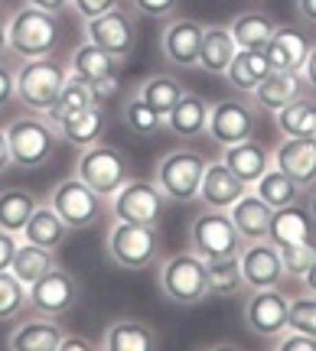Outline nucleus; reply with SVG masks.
Returning <instances> with one entry per match:
<instances>
[{
	"instance_id": "1",
	"label": "nucleus",
	"mask_w": 316,
	"mask_h": 351,
	"mask_svg": "<svg viewBox=\"0 0 316 351\" xmlns=\"http://www.w3.org/2000/svg\"><path fill=\"white\" fill-rule=\"evenodd\" d=\"M7 43H10V56L23 59V62L56 56L59 43H63L59 13H46L30 3H23L20 10H10L7 13Z\"/></svg>"
},
{
	"instance_id": "2",
	"label": "nucleus",
	"mask_w": 316,
	"mask_h": 351,
	"mask_svg": "<svg viewBox=\"0 0 316 351\" xmlns=\"http://www.w3.org/2000/svg\"><path fill=\"white\" fill-rule=\"evenodd\" d=\"M3 134L10 140L13 166L16 169H43L56 156V147L63 143L56 127L43 117V114H26V117H13L3 127Z\"/></svg>"
},
{
	"instance_id": "3",
	"label": "nucleus",
	"mask_w": 316,
	"mask_h": 351,
	"mask_svg": "<svg viewBox=\"0 0 316 351\" xmlns=\"http://www.w3.org/2000/svg\"><path fill=\"white\" fill-rule=\"evenodd\" d=\"M157 287L177 306H199V302L209 300V263L196 251L173 254L160 267Z\"/></svg>"
},
{
	"instance_id": "4",
	"label": "nucleus",
	"mask_w": 316,
	"mask_h": 351,
	"mask_svg": "<svg viewBox=\"0 0 316 351\" xmlns=\"http://www.w3.org/2000/svg\"><path fill=\"white\" fill-rule=\"evenodd\" d=\"M163 247L160 228L134 225V221H114L104 234V251L121 270H147L157 263Z\"/></svg>"
},
{
	"instance_id": "5",
	"label": "nucleus",
	"mask_w": 316,
	"mask_h": 351,
	"mask_svg": "<svg viewBox=\"0 0 316 351\" xmlns=\"http://www.w3.org/2000/svg\"><path fill=\"white\" fill-rule=\"evenodd\" d=\"M65 75H69V65H63L56 56L26 59L16 69V101L23 104L26 111L46 114L59 98Z\"/></svg>"
},
{
	"instance_id": "6",
	"label": "nucleus",
	"mask_w": 316,
	"mask_h": 351,
	"mask_svg": "<svg viewBox=\"0 0 316 351\" xmlns=\"http://www.w3.org/2000/svg\"><path fill=\"white\" fill-rule=\"evenodd\" d=\"M76 176L85 186L95 189L98 195L111 199L127 179H134V169H131V160L114 143H102L98 140L91 147H82V153L76 160Z\"/></svg>"
},
{
	"instance_id": "7",
	"label": "nucleus",
	"mask_w": 316,
	"mask_h": 351,
	"mask_svg": "<svg viewBox=\"0 0 316 351\" xmlns=\"http://www.w3.org/2000/svg\"><path fill=\"white\" fill-rule=\"evenodd\" d=\"M245 247V238L232 221V215L222 208H203L190 221V251H196L203 261H222V257H238Z\"/></svg>"
},
{
	"instance_id": "8",
	"label": "nucleus",
	"mask_w": 316,
	"mask_h": 351,
	"mask_svg": "<svg viewBox=\"0 0 316 351\" xmlns=\"http://www.w3.org/2000/svg\"><path fill=\"white\" fill-rule=\"evenodd\" d=\"M49 205L56 208V215L63 218L69 231H85V228H95L108 215V199L98 195L91 186H85L78 176L72 179H63L59 186L52 189Z\"/></svg>"
},
{
	"instance_id": "9",
	"label": "nucleus",
	"mask_w": 316,
	"mask_h": 351,
	"mask_svg": "<svg viewBox=\"0 0 316 351\" xmlns=\"http://www.w3.org/2000/svg\"><path fill=\"white\" fill-rule=\"evenodd\" d=\"M163 208H166V195L160 192L157 182H147V179H127L124 186L108 199V215L114 221L160 228Z\"/></svg>"
},
{
	"instance_id": "10",
	"label": "nucleus",
	"mask_w": 316,
	"mask_h": 351,
	"mask_svg": "<svg viewBox=\"0 0 316 351\" xmlns=\"http://www.w3.org/2000/svg\"><path fill=\"white\" fill-rule=\"evenodd\" d=\"M205 163H209V160L196 150H170L163 160L157 163L153 182L160 186L166 202H192L199 195V182H203Z\"/></svg>"
},
{
	"instance_id": "11",
	"label": "nucleus",
	"mask_w": 316,
	"mask_h": 351,
	"mask_svg": "<svg viewBox=\"0 0 316 351\" xmlns=\"http://www.w3.org/2000/svg\"><path fill=\"white\" fill-rule=\"evenodd\" d=\"M258 130V104L245 98H225L215 101L209 108V124H205V137L218 143V147H232L241 140H251Z\"/></svg>"
},
{
	"instance_id": "12",
	"label": "nucleus",
	"mask_w": 316,
	"mask_h": 351,
	"mask_svg": "<svg viewBox=\"0 0 316 351\" xmlns=\"http://www.w3.org/2000/svg\"><path fill=\"white\" fill-rule=\"evenodd\" d=\"M82 300V287L78 280L65 267H52L49 274H43L30 287V309L36 315H49V319H63L78 306Z\"/></svg>"
},
{
	"instance_id": "13",
	"label": "nucleus",
	"mask_w": 316,
	"mask_h": 351,
	"mask_svg": "<svg viewBox=\"0 0 316 351\" xmlns=\"http://www.w3.org/2000/svg\"><path fill=\"white\" fill-rule=\"evenodd\" d=\"M82 23H85V29H82L85 39L114 59H127L137 46V26H134V16L124 7H114L108 13L91 16V20H82Z\"/></svg>"
},
{
	"instance_id": "14",
	"label": "nucleus",
	"mask_w": 316,
	"mask_h": 351,
	"mask_svg": "<svg viewBox=\"0 0 316 351\" xmlns=\"http://www.w3.org/2000/svg\"><path fill=\"white\" fill-rule=\"evenodd\" d=\"M287 315H291V296H284L278 287L251 289L245 302V326L264 341H274L287 328Z\"/></svg>"
},
{
	"instance_id": "15",
	"label": "nucleus",
	"mask_w": 316,
	"mask_h": 351,
	"mask_svg": "<svg viewBox=\"0 0 316 351\" xmlns=\"http://www.w3.org/2000/svg\"><path fill=\"white\" fill-rule=\"evenodd\" d=\"M241 276L248 289H271L284 283V261H280L278 244L271 241H245V247L238 251Z\"/></svg>"
},
{
	"instance_id": "16",
	"label": "nucleus",
	"mask_w": 316,
	"mask_h": 351,
	"mask_svg": "<svg viewBox=\"0 0 316 351\" xmlns=\"http://www.w3.org/2000/svg\"><path fill=\"white\" fill-rule=\"evenodd\" d=\"M203 23H196L190 16H177L170 20L160 36V49L163 59L177 69H196L199 65V46H203Z\"/></svg>"
},
{
	"instance_id": "17",
	"label": "nucleus",
	"mask_w": 316,
	"mask_h": 351,
	"mask_svg": "<svg viewBox=\"0 0 316 351\" xmlns=\"http://www.w3.org/2000/svg\"><path fill=\"white\" fill-rule=\"evenodd\" d=\"M304 95H310V85H306L304 72H291V69H271V72L261 78V85L251 91V101L258 104V111L278 114L284 104L304 98Z\"/></svg>"
},
{
	"instance_id": "18",
	"label": "nucleus",
	"mask_w": 316,
	"mask_h": 351,
	"mask_svg": "<svg viewBox=\"0 0 316 351\" xmlns=\"http://www.w3.org/2000/svg\"><path fill=\"white\" fill-rule=\"evenodd\" d=\"M245 192H248V186L218 160V163H205V173H203L196 199L203 202V208H222V212H228Z\"/></svg>"
},
{
	"instance_id": "19",
	"label": "nucleus",
	"mask_w": 316,
	"mask_h": 351,
	"mask_svg": "<svg viewBox=\"0 0 316 351\" xmlns=\"http://www.w3.org/2000/svg\"><path fill=\"white\" fill-rule=\"evenodd\" d=\"M274 166L287 173L300 189L316 186V143L306 137H284L274 150Z\"/></svg>"
},
{
	"instance_id": "20",
	"label": "nucleus",
	"mask_w": 316,
	"mask_h": 351,
	"mask_svg": "<svg viewBox=\"0 0 316 351\" xmlns=\"http://www.w3.org/2000/svg\"><path fill=\"white\" fill-rule=\"evenodd\" d=\"M56 134L63 143H72V147H91L104 137L108 130V114H104L102 104H91V108H82V111H72V114H63L56 121Z\"/></svg>"
},
{
	"instance_id": "21",
	"label": "nucleus",
	"mask_w": 316,
	"mask_h": 351,
	"mask_svg": "<svg viewBox=\"0 0 316 351\" xmlns=\"http://www.w3.org/2000/svg\"><path fill=\"white\" fill-rule=\"evenodd\" d=\"M222 163L251 189L274 166V150H267L264 143H254L251 137V140H241V143H232V147H222Z\"/></svg>"
},
{
	"instance_id": "22",
	"label": "nucleus",
	"mask_w": 316,
	"mask_h": 351,
	"mask_svg": "<svg viewBox=\"0 0 316 351\" xmlns=\"http://www.w3.org/2000/svg\"><path fill=\"white\" fill-rule=\"evenodd\" d=\"M310 49H313V43H310V36H306L304 29H297V26H278L271 33V39H267L264 56H267V62H271V69L300 72Z\"/></svg>"
},
{
	"instance_id": "23",
	"label": "nucleus",
	"mask_w": 316,
	"mask_h": 351,
	"mask_svg": "<svg viewBox=\"0 0 316 351\" xmlns=\"http://www.w3.org/2000/svg\"><path fill=\"white\" fill-rule=\"evenodd\" d=\"M63 335L65 332L59 326V319L36 315V319H26L23 326H16L7 335V348L10 351H59Z\"/></svg>"
},
{
	"instance_id": "24",
	"label": "nucleus",
	"mask_w": 316,
	"mask_h": 351,
	"mask_svg": "<svg viewBox=\"0 0 316 351\" xmlns=\"http://www.w3.org/2000/svg\"><path fill=\"white\" fill-rule=\"evenodd\" d=\"M209 101L203 95H192L186 91L183 98L173 104V111L166 114V130L179 140H196L205 134V124H209Z\"/></svg>"
},
{
	"instance_id": "25",
	"label": "nucleus",
	"mask_w": 316,
	"mask_h": 351,
	"mask_svg": "<svg viewBox=\"0 0 316 351\" xmlns=\"http://www.w3.org/2000/svg\"><path fill=\"white\" fill-rule=\"evenodd\" d=\"M102 345L108 351H153L160 345V335L140 319H114L104 326Z\"/></svg>"
},
{
	"instance_id": "26",
	"label": "nucleus",
	"mask_w": 316,
	"mask_h": 351,
	"mask_svg": "<svg viewBox=\"0 0 316 351\" xmlns=\"http://www.w3.org/2000/svg\"><path fill=\"white\" fill-rule=\"evenodd\" d=\"M267 241L271 244H300V241H313V218L306 208H300L297 202L293 205H284V208H274L271 215V228H267Z\"/></svg>"
},
{
	"instance_id": "27",
	"label": "nucleus",
	"mask_w": 316,
	"mask_h": 351,
	"mask_svg": "<svg viewBox=\"0 0 316 351\" xmlns=\"http://www.w3.org/2000/svg\"><path fill=\"white\" fill-rule=\"evenodd\" d=\"M228 215H232V221H235V228H238V234L245 241H264L274 208H271L267 202H261L251 189H248V192L228 208Z\"/></svg>"
},
{
	"instance_id": "28",
	"label": "nucleus",
	"mask_w": 316,
	"mask_h": 351,
	"mask_svg": "<svg viewBox=\"0 0 316 351\" xmlns=\"http://www.w3.org/2000/svg\"><path fill=\"white\" fill-rule=\"evenodd\" d=\"M117 62L121 59H114V56H108L104 49H98L95 43H82V46H76L72 49V56H69V75L82 78V82H89V85H95V82H102V78L108 75H117Z\"/></svg>"
},
{
	"instance_id": "29",
	"label": "nucleus",
	"mask_w": 316,
	"mask_h": 351,
	"mask_svg": "<svg viewBox=\"0 0 316 351\" xmlns=\"http://www.w3.org/2000/svg\"><path fill=\"white\" fill-rule=\"evenodd\" d=\"M65 234H69V225H65L63 218L56 215V208L46 202V205H36V212L30 215L26 228L20 231V241L39 244V247H46V251H59Z\"/></svg>"
},
{
	"instance_id": "30",
	"label": "nucleus",
	"mask_w": 316,
	"mask_h": 351,
	"mask_svg": "<svg viewBox=\"0 0 316 351\" xmlns=\"http://www.w3.org/2000/svg\"><path fill=\"white\" fill-rule=\"evenodd\" d=\"M267 72H271V62H267L264 49H238L225 69V82L232 85V91L251 95Z\"/></svg>"
},
{
	"instance_id": "31",
	"label": "nucleus",
	"mask_w": 316,
	"mask_h": 351,
	"mask_svg": "<svg viewBox=\"0 0 316 351\" xmlns=\"http://www.w3.org/2000/svg\"><path fill=\"white\" fill-rule=\"evenodd\" d=\"M235 39L228 33V26H205L203 29V46H199V65L196 69H205L212 75H225L228 62L235 59Z\"/></svg>"
},
{
	"instance_id": "32",
	"label": "nucleus",
	"mask_w": 316,
	"mask_h": 351,
	"mask_svg": "<svg viewBox=\"0 0 316 351\" xmlns=\"http://www.w3.org/2000/svg\"><path fill=\"white\" fill-rule=\"evenodd\" d=\"M274 29H278V23L271 20V13H261V10L238 13L232 20V26H228V33H232L238 49H264Z\"/></svg>"
},
{
	"instance_id": "33",
	"label": "nucleus",
	"mask_w": 316,
	"mask_h": 351,
	"mask_svg": "<svg viewBox=\"0 0 316 351\" xmlns=\"http://www.w3.org/2000/svg\"><path fill=\"white\" fill-rule=\"evenodd\" d=\"M52 267H56V251H46V247H39V244L20 241V247H16V254H13L10 274L30 289L43 274H49Z\"/></svg>"
},
{
	"instance_id": "34",
	"label": "nucleus",
	"mask_w": 316,
	"mask_h": 351,
	"mask_svg": "<svg viewBox=\"0 0 316 351\" xmlns=\"http://www.w3.org/2000/svg\"><path fill=\"white\" fill-rule=\"evenodd\" d=\"M137 95L166 121V114L173 111V104H177V101L186 95V88H183V82H179L177 75L157 72V75H150V78H144V82H140Z\"/></svg>"
},
{
	"instance_id": "35",
	"label": "nucleus",
	"mask_w": 316,
	"mask_h": 351,
	"mask_svg": "<svg viewBox=\"0 0 316 351\" xmlns=\"http://www.w3.org/2000/svg\"><path fill=\"white\" fill-rule=\"evenodd\" d=\"M209 263V300H235L245 293V276H241L238 257H222Z\"/></svg>"
},
{
	"instance_id": "36",
	"label": "nucleus",
	"mask_w": 316,
	"mask_h": 351,
	"mask_svg": "<svg viewBox=\"0 0 316 351\" xmlns=\"http://www.w3.org/2000/svg\"><path fill=\"white\" fill-rule=\"evenodd\" d=\"M36 195L26 192V189H3L0 192V228L10 231V234H20L30 221V215L36 212Z\"/></svg>"
},
{
	"instance_id": "37",
	"label": "nucleus",
	"mask_w": 316,
	"mask_h": 351,
	"mask_svg": "<svg viewBox=\"0 0 316 351\" xmlns=\"http://www.w3.org/2000/svg\"><path fill=\"white\" fill-rule=\"evenodd\" d=\"M251 192L261 202H267L271 208H284V205H293V202L300 199L304 189L297 186L287 173H280L278 166H271V169H267V173L251 186Z\"/></svg>"
},
{
	"instance_id": "38",
	"label": "nucleus",
	"mask_w": 316,
	"mask_h": 351,
	"mask_svg": "<svg viewBox=\"0 0 316 351\" xmlns=\"http://www.w3.org/2000/svg\"><path fill=\"white\" fill-rule=\"evenodd\" d=\"M91 104H102V101H98V95H95V88H91L89 82L76 78V75H65L59 98H56V104H52V108L43 114V117H46L49 124H56V121H59L63 114L82 111V108H91Z\"/></svg>"
},
{
	"instance_id": "39",
	"label": "nucleus",
	"mask_w": 316,
	"mask_h": 351,
	"mask_svg": "<svg viewBox=\"0 0 316 351\" xmlns=\"http://www.w3.org/2000/svg\"><path fill=\"white\" fill-rule=\"evenodd\" d=\"M121 117H124V127L134 134V137H153V134H160V130L166 127L163 117L153 111L137 91H134V95H127L124 108H121Z\"/></svg>"
},
{
	"instance_id": "40",
	"label": "nucleus",
	"mask_w": 316,
	"mask_h": 351,
	"mask_svg": "<svg viewBox=\"0 0 316 351\" xmlns=\"http://www.w3.org/2000/svg\"><path fill=\"white\" fill-rule=\"evenodd\" d=\"M313 111H316V101L304 98L291 101V104H284L278 114H274V121H278V130L284 137H306V130H310V121H313Z\"/></svg>"
},
{
	"instance_id": "41",
	"label": "nucleus",
	"mask_w": 316,
	"mask_h": 351,
	"mask_svg": "<svg viewBox=\"0 0 316 351\" xmlns=\"http://www.w3.org/2000/svg\"><path fill=\"white\" fill-rule=\"evenodd\" d=\"M26 306H30V289L10 270H0V322H13Z\"/></svg>"
},
{
	"instance_id": "42",
	"label": "nucleus",
	"mask_w": 316,
	"mask_h": 351,
	"mask_svg": "<svg viewBox=\"0 0 316 351\" xmlns=\"http://www.w3.org/2000/svg\"><path fill=\"white\" fill-rule=\"evenodd\" d=\"M280 261H284V274L287 276H304L316 257V241H300V244H284L278 247Z\"/></svg>"
},
{
	"instance_id": "43",
	"label": "nucleus",
	"mask_w": 316,
	"mask_h": 351,
	"mask_svg": "<svg viewBox=\"0 0 316 351\" xmlns=\"http://www.w3.org/2000/svg\"><path fill=\"white\" fill-rule=\"evenodd\" d=\"M287 328L306 332L316 339V296L304 293V296H293L291 300V315H287Z\"/></svg>"
},
{
	"instance_id": "44",
	"label": "nucleus",
	"mask_w": 316,
	"mask_h": 351,
	"mask_svg": "<svg viewBox=\"0 0 316 351\" xmlns=\"http://www.w3.org/2000/svg\"><path fill=\"white\" fill-rule=\"evenodd\" d=\"M278 351H316V339L306 335V332H297V328H284L278 339L271 341Z\"/></svg>"
},
{
	"instance_id": "45",
	"label": "nucleus",
	"mask_w": 316,
	"mask_h": 351,
	"mask_svg": "<svg viewBox=\"0 0 316 351\" xmlns=\"http://www.w3.org/2000/svg\"><path fill=\"white\" fill-rule=\"evenodd\" d=\"M124 0H69V7L82 16V20H91V16H98V13H108L114 7H121Z\"/></svg>"
},
{
	"instance_id": "46",
	"label": "nucleus",
	"mask_w": 316,
	"mask_h": 351,
	"mask_svg": "<svg viewBox=\"0 0 316 351\" xmlns=\"http://www.w3.org/2000/svg\"><path fill=\"white\" fill-rule=\"evenodd\" d=\"M131 7L144 16H170V13H177L179 0H131Z\"/></svg>"
},
{
	"instance_id": "47",
	"label": "nucleus",
	"mask_w": 316,
	"mask_h": 351,
	"mask_svg": "<svg viewBox=\"0 0 316 351\" xmlns=\"http://www.w3.org/2000/svg\"><path fill=\"white\" fill-rule=\"evenodd\" d=\"M16 98V72L0 59V108H7Z\"/></svg>"
},
{
	"instance_id": "48",
	"label": "nucleus",
	"mask_w": 316,
	"mask_h": 351,
	"mask_svg": "<svg viewBox=\"0 0 316 351\" xmlns=\"http://www.w3.org/2000/svg\"><path fill=\"white\" fill-rule=\"evenodd\" d=\"M16 247H20V234H10V231L0 228V270H10Z\"/></svg>"
},
{
	"instance_id": "49",
	"label": "nucleus",
	"mask_w": 316,
	"mask_h": 351,
	"mask_svg": "<svg viewBox=\"0 0 316 351\" xmlns=\"http://www.w3.org/2000/svg\"><path fill=\"white\" fill-rule=\"evenodd\" d=\"M59 351H95V341L82 339V335H63Z\"/></svg>"
},
{
	"instance_id": "50",
	"label": "nucleus",
	"mask_w": 316,
	"mask_h": 351,
	"mask_svg": "<svg viewBox=\"0 0 316 351\" xmlns=\"http://www.w3.org/2000/svg\"><path fill=\"white\" fill-rule=\"evenodd\" d=\"M304 78H306V85H310V91H316V46L310 49V56H306V62H304Z\"/></svg>"
},
{
	"instance_id": "51",
	"label": "nucleus",
	"mask_w": 316,
	"mask_h": 351,
	"mask_svg": "<svg viewBox=\"0 0 316 351\" xmlns=\"http://www.w3.org/2000/svg\"><path fill=\"white\" fill-rule=\"evenodd\" d=\"M23 3L39 7V10H46V13H63L69 7V0H23Z\"/></svg>"
},
{
	"instance_id": "52",
	"label": "nucleus",
	"mask_w": 316,
	"mask_h": 351,
	"mask_svg": "<svg viewBox=\"0 0 316 351\" xmlns=\"http://www.w3.org/2000/svg\"><path fill=\"white\" fill-rule=\"evenodd\" d=\"M13 166V153H10V140H7V134L0 130V173H7Z\"/></svg>"
},
{
	"instance_id": "53",
	"label": "nucleus",
	"mask_w": 316,
	"mask_h": 351,
	"mask_svg": "<svg viewBox=\"0 0 316 351\" xmlns=\"http://www.w3.org/2000/svg\"><path fill=\"white\" fill-rule=\"evenodd\" d=\"M297 10H300V16L306 23L316 26V0H297Z\"/></svg>"
},
{
	"instance_id": "54",
	"label": "nucleus",
	"mask_w": 316,
	"mask_h": 351,
	"mask_svg": "<svg viewBox=\"0 0 316 351\" xmlns=\"http://www.w3.org/2000/svg\"><path fill=\"white\" fill-rule=\"evenodd\" d=\"M300 280H304V289H306V293H313V296H316V257H313V263H310V270H306Z\"/></svg>"
},
{
	"instance_id": "55",
	"label": "nucleus",
	"mask_w": 316,
	"mask_h": 351,
	"mask_svg": "<svg viewBox=\"0 0 316 351\" xmlns=\"http://www.w3.org/2000/svg\"><path fill=\"white\" fill-rule=\"evenodd\" d=\"M10 52V43H7V16L0 13V59Z\"/></svg>"
},
{
	"instance_id": "56",
	"label": "nucleus",
	"mask_w": 316,
	"mask_h": 351,
	"mask_svg": "<svg viewBox=\"0 0 316 351\" xmlns=\"http://www.w3.org/2000/svg\"><path fill=\"white\" fill-rule=\"evenodd\" d=\"M306 212H310V218H313V225H316V189H313V195H310V208Z\"/></svg>"
},
{
	"instance_id": "57",
	"label": "nucleus",
	"mask_w": 316,
	"mask_h": 351,
	"mask_svg": "<svg viewBox=\"0 0 316 351\" xmlns=\"http://www.w3.org/2000/svg\"><path fill=\"white\" fill-rule=\"evenodd\" d=\"M306 140H313L316 143V111H313V121H310V130H306Z\"/></svg>"
},
{
	"instance_id": "58",
	"label": "nucleus",
	"mask_w": 316,
	"mask_h": 351,
	"mask_svg": "<svg viewBox=\"0 0 316 351\" xmlns=\"http://www.w3.org/2000/svg\"><path fill=\"white\" fill-rule=\"evenodd\" d=\"M3 3H7V0H0V10H3Z\"/></svg>"
}]
</instances>
